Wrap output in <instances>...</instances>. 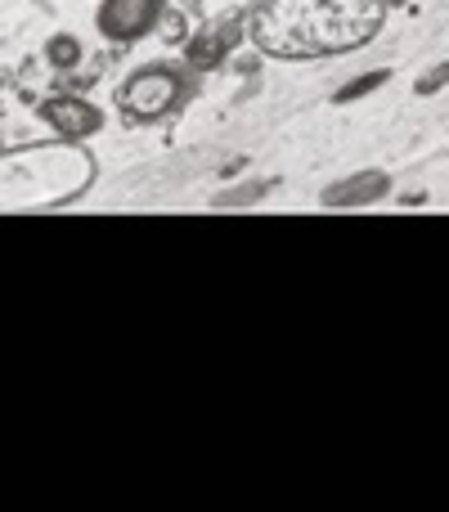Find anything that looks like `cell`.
<instances>
[{
    "label": "cell",
    "instance_id": "obj_3",
    "mask_svg": "<svg viewBox=\"0 0 449 512\" xmlns=\"http://www.w3.org/2000/svg\"><path fill=\"white\" fill-rule=\"evenodd\" d=\"M180 99H185V77L171 63H144L117 90V108L131 122H162V117L176 113Z\"/></svg>",
    "mask_w": 449,
    "mask_h": 512
},
{
    "label": "cell",
    "instance_id": "obj_9",
    "mask_svg": "<svg viewBox=\"0 0 449 512\" xmlns=\"http://www.w3.org/2000/svg\"><path fill=\"white\" fill-rule=\"evenodd\" d=\"M45 54H50L54 68H72V63L81 59V41H77V36H54Z\"/></svg>",
    "mask_w": 449,
    "mask_h": 512
},
{
    "label": "cell",
    "instance_id": "obj_7",
    "mask_svg": "<svg viewBox=\"0 0 449 512\" xmlns=\"http://www.w3.org/2000/svg\"><path fill=\"white\" fill-rule=\"evenodd\" d=\"M229 41H234V27H207V32H198L194 45H189V63H194V68H216L229 54Z\"/></svg>",
    "mask_w": 449,
    "mask_h": 512
},
{
    "label": "cell",
    "instance_id": "obj_1",
    "mask_svg": "<svg viewBox=\"0 0 449 512\" xmlns=\"http://www.w3.org/2000/svg\"><path fill=\"white\" fill-rule=\"evenodd\" d=\"M382 27V0H265L252 14V45L270 59L310 63L364 50Z\"/></svg>",
    "mask_w": 449,
    "mask_h": 512
},
{
    "label": "cell",
    "instance_id": "obj_10",
    "mask_svg": "<svg viewBox=\"0 0 449 512\" xmlns=\"http://www.w3.org/2000/svg\"><path fill=\"white\" fill-rule=\"evenodd\" d=\"M449 86V63H441V68H427L423 77H418V95H436V90H445Z\"/></svg>",
    "mask_w": 449,
    "mask_h": 512
},
{
    "label": "cell",
    "instance_id": "obj_5",
    "mask_svg": "<svg viewBox=\"0 0 449 512\" xmlns=\"http://www.w3.org/2000/svg\"><path fill=\"white\" fill-rule=\"evenodd\" d=\"M391 194V176L387 171H355V176L337 180L319 194V207L328 212H351V207H369V203H382Z\"/></svg>",
    "mask_w": 449,
    "mask_h": 512
},
{
    "label": "cell",
    "instance_id": "obj_4",
    "mask_svg": "<svg viewBox=\"0 0 449 512\" xmlns=\"http://www.w3.org/2000/svg\"><path fill=\"white\" fill-rule=\"evenodd\" d=\"M162 14H167V0H99L95 32L113 45H135L158 32Z\"/></svg>",
    "mask_w": 449,
    "mask_h": 512
},
{
    "label": "cell",
    "instance_id": "obj_2",
    "mask_svg": "<svg viewBox=\"0 0 449 512\" xmlns=\"http://www.w3.org/2000/svg\"><path fill=\"white\" fill-rule=\"evenodd\" d=\"M95 180V158L81 140L36 144L0 158V212H27V207H59L81 198Z\"/></svg>",
    "mask_w": 449,
    "mask_h": 512
},
{
    "label": "cell",
    "instance_id": "obj_6",
    "mask_svg": "<svg viewBox=\"0 0 449 512\" xmlns=\"http://www.w3.org/2000/svg\"><path fill=\"white\" fill-rule=\"evenodd\" d=\"M41 113L63 140H90V135H99V126H104V113H99L95 104H86V99H50Z\"/></svg>",
    "mask_w": 449,
    "mask_h": 512
},
{
    "label": "cell",
    "instance_id": "obj_8",
    "mask_svg": "<svg viewBox=\"0 0 449 512\" xmlns=\"http://www.w3.org/2000/svg\"><path fill=\"white\" fill-rule=\"evenodd\" d=\"M387 77H391L387 68H373V72H364V77H355L351 86H342V90H337V95H333V104H355V99L373 95V90H378Z\"/></svg>",
    "mask_w": 449,
    "mask_h": 512
}]
</instances>
